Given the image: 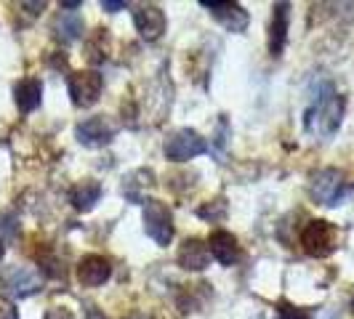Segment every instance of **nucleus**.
I'll return each mask as SVG.
<instances>
[{
  "label": "nucleus",
  "instance_id": "b1692460",
  "mask_svg": "<svg viewBox=\"0 0 354 319\" xmlns=\"http://www.w3.org/2000/svg\"><path fill=\"white\" fill-rule=\"evenodd\" d=\"M128 319H149V317H144V314H133V317H128Z\"/></svg>",
  "mask_w": 354,
  "mask_h": 319
},
{
  "label": "nucleus",
  "instance_id": "f257e3e1",
  "mask_svg": "<svg viewBox=\"0 0 354 319\" xmlns=\"http://www.w3.org/2000/svg\"><path fill=\"white\" fill-rule=\"evenodd\" d=\"M341 117H344V96L328 90V93H322L317 102L309 106V112L304 117V125H306V130L315 139L325 142V139H330L338 130Z\"/></svg>",
  "mask_w": 354,
  "mask_h": 319
},
{
  "label": "nucleus",
  "instance_id": "20e7f679",
  "mask_svg": "<svg viewBox=\"0 0 354 319\" xmlns=\"http://www.w3.org/2000/svg\"><path fill=\"white\" fill-rule=\"evenodd\" d=\"M144 229L160 248L171 245V240H174V213H171V208L160 200H147L144 202Z\"/></svg>",
  "mask_w": 354,
  "mask_h": 319
},
{
  "label": "nucleus",
  "instance_id": "7ed1b4c3",
  "mask_svg": "<svg viewBox=\"0 0 354 319\" xmlns=\"http://www.w3.org/2000/svg\"><path fill=\"white\" fill-rule=\"evenodd\" d=\"M301 248L312 258H328L338 248V229L330 221H309L301 231Z\"/></svg>",
  "mask_w": 354,
  "mask_h": 319
},
{
  "label": "nucleus",
  "instance_id": "2eb2a0df",
  "mask_svg": "<svg viewBox=\"0 0 354 319\" xmlns=\"http://www.w3.org/2000/svg\"><path fill=\"white\" fill-rule=\"evenodd\" d=\"M14 99L21 112H35L43 99V83L37 77H24L14 86Z\"/></svg>",
  "mask_w": 354,
  "mask_h": 319
},
{
  "label": "nucleus",
  "instance_id": "393cba45",
  "mask_svg": "<svg viewBox=\"0 0 354 319\" xmlns=\"http://www.w3.org/2000/svg\"><path fill=\"white\" fill-rule=\"evenodd\" d=\"M0 258H3V242H0Z\"/></svg>",
  "mask_w": 354,
  "mask_h": 319
},
{
  "label": "nucleus",
  "instance_id": "5701e85b",
  "mask_svg": "<svg viewBox=\"0 0 354 319\" xmlns=\"http://www.w3.org/2000/svg\"><path fill=\"white\" fill-rule=\"evenodd\" d=\"M102 8H104V11H120V8H125V3L123 0H104Z\"/></svg>",
  "mask_w": 354,
  "mask_h": 319
},
{
  "label": "nucleus",
  "instance_id": "423d86ee",
  "mask_svg": "<svg viewBox=\"0 0 354 319\" xmlns=\"http://www.w3.org/2000/svg\"><path fill=\"white\" fill-rule=\"evenodd\" d=\"M0 290L11 298H30L40 290V274L30 266H8L0 274Z\"/></svg>",
  "mask_w": 354,
  "mask_h": 319
},
{
  "label": "nucleus",
  "instance_id": "f03ea898",
  "mask_svg": "<svg viewBox=\"0 0 354 319\" xmlns=\"http://www.w3.org/2000/svg\"><path fill=\"white\" fill-rule=\"evenodd\" d=\"M309 195H312V200L319 202V205L336 208V205H341V200L349 195L346 176H344L338 168H325V171H319L317 176L312 178Z\"/></svg>",
  "mask_w": 354,
  "mask_h": 319
},
{
  "label": "nucleus",
  "instance_id": "6e6552de",
  "mask_svg": "<svg viewBox=\"0 0 354 319\" xmlns=\"http://www.w3.org/2000/svg\"><path fill=\"white\" fill-rule=\"evenodd\" d=\"M118 133V123L109 120L104 115H96V117H88L75 128V136L83 146H91V149H99V146H106V144L115 139Z\"/></svg>",
  "mask_w": 354,
  "mask_h": 319
},
{
  "label": "nucleus",
  "instance_id": "ddd939ff",
  "mask_svg": "<svg viewBox=\"0 0 354 319\" xmlns=\"http://www.w3.org/2000/svg\"><path fill=\"white\" fill-rule=\"evenodd\" d=\"M272 27H269V53L280 56L288 43V21H290V6L288 3H277L272 8Z\"/></svg>",
  "mask_w": 354,
  "mask_h": 319
},
{
  "label": "nucleus",
  "instance_id": "39448f33",
  "mask_svg": "<svg viewBox=\"0 0 354 319\" xmlns=\"http://www.w3.org/2000/svg\"><path fill=\"white\" fill-rule=\"evenodd\" d=\"M205 152H208V142L192 128H181L165 139V157L174 160V162H187V160L200 157Z\"/></svg>",
  "mask_w": 354,
  "mask_h": 319
},
{
  "label": "nucleus",
  "instance_id": "a878e982",
  "mask_svg": "<svg viewBox=\"0 0 354 319\" xmlns=\"http://www.w3.org/2000/svg\"><path fill=\"white\" fill-rule=\"evenodd\" d=\"M352 311H354V296H352Z\"/></svg>",
  "mask_w": 354,
  "mask_h": 319
},
{
  "label": "nucleus",
  "instance_id": "0eeeda50",
  "mask_svg": "<svg viewBox=\"0 0 354 319\" xmlns=\"http://www.w3.org/2000/svg\"><path fill=\"white\" fill-rule=\"evenodd\" d=\"M102 88H104V80L96 70H83V72H72L70 83H67V90L72 96V104L75 106H93L102 96Z\"/></svg>",
  "mask_w": 354,
  "mask_h": 319
},
{
  "label": "nucleus",
  "instance_id": "a211bd4d",
  "mask_svg": "<svg viewBox=\"0 0 354 319\" xmlns=\"http://www.w3.org/2000/svg\"><path fill=\"white\" fill-rule=\"evenodd\" d=\"M53 32L62 43H72L83 32V19L77 14H59L56 21H53Z\"/></svg>",
  "mask_w": 354,
  "mask_h": 319
},
{
  "label": "nucleus",
  "instance_id": "9d476101",
  "mask_svg": "<svg viewBox=\"0 0 354 319\" xmlns=\"http://www.w3.org/2000/svg\"><path fill=\"white\" fill-rule=\"evenodd\" d=\"M133 27H136V32L147 43L158 40L165 32V14H162V8L160 6H139L133 11Z\"/></svg>",
  "mask_w": 354,
  "mask_h": 319
},
{
  "label": "nucleus",
  "instance_id": "6ab92c4d",
  "mask_svg": "<svg viewBox=\"0 0 354 319\" xmlns=\"http://www.w3.org/2000/svg\"><path fill=\"white\" fill-rule=\"evenodd\" d=\"M197 215L205 218V221H221V218L227 215V202H224V197L213 200L211 205H203V208L197 211Z\"/></svg>",
  "mask_w": 354,
  "mask_h": 319
},
{
  "label": "nucleus",
  "instance_id": "9b49d317",
  "mask_svg": "<svg viewBox=\"0 0 354 319\" xmlns=\"http://www.w3.org/2000/svg\"><path fill=\"white\" fill-rule=\"evenodd\" d=\"M109 274H112V264L104 255H86L77 264V280L83 287H99L109 280Z\"/></svg>",
  "mask_w": 354,
  "mask_h": 319
},
{
  "label": "nucleus",
  "instance_id": "4be33fe9",
  "mask_svg": "<svg viewBox=\"0 0 354 319\" xmlns=\"http://www.w3.org/2000/svg\"><path fill=\"white\" fill-rule=\"evenodd\" d=\"M43 319H75V317H72L70 309H64V306H51Z\"/></svg>",
  "mask_w": 354,
  "mask_h": 319
},
{
  "label": "nucleus",
  "instance_id": "412c9836",
  "mask_svg": "<svg viewBox=\"0 0 354 319\" xmlns=\"http://www.w3.org/2000/svg\"><path fill=\"white\" fill-rule=\"evenodd\" d=\"M0 319H19L17 306L8 301V298H0Z\"/></svg>",
  "mask_w": 354,
  "mask_h": 319
},
{
  "label": "nucleus",
  "instance_id": "dca6fc26",
  "mask_svg": "<svg viewBox=\"0 0 354 319\" xmlns=\"http://www.w3.org/2000/svg\"><path fill=\"white\" fill-rule=\"evenodd\" d=\"M99 197H102V184L93 181V178H86V181L75 184L70 189V202L83 213H88L99 202Z\"/></svg>",
  "mask_w": 354,
  "mask_h": 319
},
{
  "label": "nucleus",
  "instance_id": "f3484780",
  "mask_svg": "<svg viewBox=\"0 0 354 319\" xmlns=\"http://www.w3.org/2000/svg\"><path fill=\"white\" fill-rule=\"evenodd\" d=\"M152 184H155V173H152L149 168L133 171L131 176L125 178V184H123L125 200H131V202H144V192H142V189H149Z\"/></svg>",
  "mask_w": 354,
  "mask_h": 319
},
{
  "label": "nucleus",
  "instance_id": "1a4fd4ad",
  "mask_svg": "<svg viewBox=\"0 0 354 319\" xmlns=\"http://www.w3.org/2000/svg\"><path fill=\"white\" fill-rule=\"evenodd\" d=\"M203 8H208L213 14V19L224 27V30H230V32H243L245 27H248V11L240 6V3H211V0H203L200 3Z\"/></svg>",
  "mask_w": 354,
  "mask_h": 319
},
{
  "label": "nucleus",
  "instance_id": "4468645a",
  "mask_svg": "<svg viewBox=\"0 0 354 319\" xmlns=\"http://www.w3.org/2000/svg\"><path fill=\"white\" fill-rule=\"evenodd\" d=\"M208 250H211L213 258L224 266L237 264V258H240V245H237L234 234H230V231L224 229L213 231L211 237H208Z\"/></svg>",
  "mask_w": 354,
  "mask_h": 319
},
{
  "label": "nucleus",
  "instance_id": "aec40b11",
  "mask_svg": "<svg viewBox=\"0 0 354 319\" xmlns=\"http://www.w3.org/2000/svg\"><path fill=\"white\" fill-rule=\"evenodd\" d=\"M277 317H280V319H312V314H309L306 309L293 306V303L280 301V303H277Z\"/></svg>",
  "mask_w": 354,
  "mask_h": 319
},
{
  "label": "nucleus",
  "instance_id": "f8f14e48",
  "mask_svg": "<svg viewBox=\"0 0 354 319\" xmlns=\"http://www.w3.org/2000/svg\"><path fill=\"white\" fill-rule=\"evenodd\" d=\"M178 266L187 269V271H203L211 266V250H208V242L203 240H187L181 248H178Z\"/></svg>",
  "mask_w": 354,
  "mask_h": 319
}]
</instances>
